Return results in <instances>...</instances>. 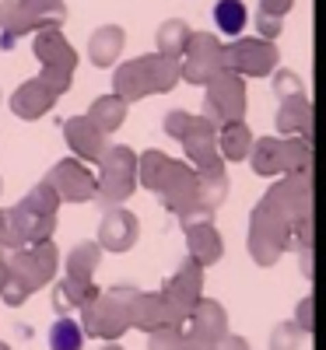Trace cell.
Segmentation results:
<instances>
[{
    "label": "cell",
    "instance_id": "6da1fadb",
    "mask_svg": "<svg viewBox=\"0 0 326 350\" xmlns=\"http://www.w3.org/2000/svg\"><path fill=\"white\" fill-rule=\"evenodd\" d=\"M246 249L256 267H274L288 249H312V183L309 175H284L266 189L249 214Z\"/></svg>",
    "mask_w": 326,
    "mask_h": 350
},
{
    "label": "cell",
    "instance_id": "7a4b0ae2",
    "mask_svg": "<svg viewBox=\"0 0 326 350\" xmlns=\"http://www.w3.org/2000/svg\"><path fill=\"white\" fill-rule=\"evenodd\" d=\"M175 84H179V60H168L162 53H147V56H134V60L116 67L112 95L130 105L147 95H165Z\"/></svg>",
    "mask_w": 326,
    "mask_h": 350
},
{
    "label": "cell",
    "instance_id": "3957f363",
    "mask_svg": "<svg viewBox=\"0 0 326 350\" xmlns=\"http://www.w3.org/2000/svg\"><path fill=\"white\" fill-rule=\"evenodd\" d=\"M249 165L263 179L277 175H309L312 168V140L305 137H260L249 148Z\"/></svg>",
    "mask_w": 326,
    "mask_h": 350
},
{
    "label": "cell",
    "instance_id": "277c9868",
    "mask_svg": "<svg viewBox=\"0 0 326 350\" xmlns=\"http://www.w3.org/2000/svg\"><path fill=\"white\" fill-rule=\"evenodd\" d=\"M64 21V0H0V49H11L28 32L60 28Z\"/></svg>",
    "mask_w": 326,
    "mask_h": 350
},
{
    "label": "cell",
    "instance_id": "5b68a950",
    "mask_svg": "<svg viewBox=\"0 0 326 350\" xmlns=\"http://www.w3.org/2000/svg\"><path fill=\"white\" fill-rule=\"evenodd\" d=\"M134 291L137 287H127V284H116L109 291H99V295L81 308V329H84V336H95V340H105V343L120 340L130 329L127 305H130Z\"/></svg>",
    "mask_w": 326,
    "mask_h": 350
},
{
    "label": "cell",
    "instance_id": "8992f818",
    "mask_svg": "<svg viewBox=\"0 0 326 350\" xmlns=\"http://www.w3.org/2000/svg\"><path fill=\"white\" fill-rule=\"evenodd\" d=\"M99 179H95V200L102 207H123V200L137 189V154L127 144H109L99 158Z\"/></svg>",
    "mask_w": 326,
    "mask_h": 350
},
{
    "label": "cell",
    "instance_id": "52a82bcc",
    "mask_svg": "<svg viewBox=\"0 0 326 350\" xmlns=\"http://www.w3.org/2000/svg\"><path fill=\"white\" fill-rule=\"evenodd\" d=\"M56 270H60V252H56L53 239L8 252V280L18 284L21 291H28V295H36L46 284H53Z\"/></svg>",
    "mask_w": 326,
    "mask_h": 350
},
{
    "label": "cell",
    "instance_id": "ba28073f",
    "mask_svg": "<svg viewBox=\"0 0 326 350\" xmlns=\"http://www.w3.org/2000/svg\"><path fill=\"white\" fill-rule=\"evenodd\" d=\"M203 88V120H211L214 126L246 120V77L218 70Z\"/></svg>",
    "mask_w": 326,
    "mask_h": 350
},
{
    "label": "cell",
    "instance_id": "9c48e42d",
    "mask_svg": "<svg viewBox=\"0 0 326 350\" xmlns=\"http://www.w3.org/2000/svg\"><path fill=\"white\" fill-rule=\"evenodd\" d=\"M53 231H56V217L32 211L28 203H14L11 211H0V249L4 252L53 239Z\"/></svg>",
    "mask_w": 326,
    "mask_h": 350
},
{
    "label": "cell",
    "instance_id": "30bf717a",
    "mask_svg": "<svg viewBox=\"0 0 326 350\" xmlns=\"http://www.w3.org/2000/svg\"><path fill=\"white\" fill-rule=\"evenodd\" d=\"M162 298H165V312H168V323H183L193 312V305L203 298V267L193 262L190 256L179 262V270H175L165 287H162Z\"/></svg>",
    "mask_w": 326,
    "mask_h": 350
},
{
    "label": "cell",
    "instance_id": "8fae6325",
    "mask_svg": "<svg viewBox=\"0 0 326 350\" xmlns=\"http://www.w3.org/2000/svg\"><path fill=\"white\" fill-rule=\"evenodd\" d=\"M218 70H225V46L214 39V32H190L179 56V81L207 84Z\"/></svg>",
    "mask_w": 326,
    "mask_h": 350
},
{
    "label": "cell",
    "instance_id": "7c38bea8",
    "mask_svg": "<svg viewBox=\"0 0 326 350\" xmlns=\"http://www.w3.org/2000/svg\"><path fill=\"white\" fill-rule=\"evenodd\" d=\"M281 64V53L271 39H246L239 36L231 46H225V70L239 77H271Z\"/></svg>",
    "mask_w": 326,
    "mask_h": 350
},
{
    "label": "cell",
    "instance_id": "4fadbf2b",
    "mask_svg": "<svg viewBox=\"0 0 326 350\" xmlns=\"http://www.w3.org/2000/svg\"><path fill=\"white\" fill-rule=\"evenodd\" d=\"M155 196H162L165 211L179 214L183 221H193L197 217V172H193V165L168 158L162 183L155 186Z\"/></svg>",
    "mask_w": 326,
    "mask_h": 350
},
{
    "label": "cell",
    "instance_id": "5bb4252c",
    "mask_svg": "<svg viewBox=\"0 0 326 350\" xmlns=\"http://www.w3.org/2000/svg\"><path fill=\"white\" fill-rule=\"evenodd\" d=\"M46 183L60 203H92L95 200V175L74 158L56 161L46 175Z\"/></svg>",
    "mask_w": 326,
    "mask_h": 350
},
{
    "label": "cell",
    "instance_id": "9a60e30c",
    "mask_svg": "<svg viewBox=\"0 0 326 350\" xmlns=\"http://www.w3.org/2000/svg\"><path fill=\"white\" fill-rule=\"evenodd\" d=\"M140 239V221L134 211L109 207L99 221V249L105 252H130Z\"/></svg>",
    "mask_w": 326,
    "mask_h": 350
},
{
    "label": "cell",
    "instance_id": "2e32d148",
    "mask_svg": "<svg viewBox=\"0 0 326 350\" xmlns=\"http://www.w3.org/2000/svg\"><path fill=\"white\" fill-rule=\"evenodd\" d=\"M197 172V217H211L228 200V172L221 154L193 168Z\"/></svg>",
    "mask_w": 326,
    "mask_h": 350
},
{
    "label": "cell",
    "instance_id": "e0dca14e",
    "mask_svg": "<svg viewBox=\"0 0 326 350\" xmlns=\"http://www.w3.org/2000/svg\"><path fill=\"white\" fill-rule=\"evenodd\" d=\"M183 231H186V256L193 262H200V267H214L225 256V239L214 228V221L193 217V221H183Z\"/></svg>",
    "mask_w": 326,
    "mask_h": 350
},
{
    "label": "cell",
    "instance_id": "ac0fdd59",
    "mask_svg": "<svg viewBox=\"0 0 326 350\" xmlns=\"http://www.w3.org/2000/svg\"><path fill=\"white\" fill-rule=\"evenodd\" d=\"M64 140L81 161H99L102 151L109 148V137L88 120V116H74V120L64 123Z\"/></svg>",
    "mask_w": 326,
    "mask_h": 350
},
{
    "label": "cell",
    "instance_id": "d6986e66",
    "mask_svg": "<svg viewBox=\"0 0 326 350\" xmlns=\"http://www.w3.org/2000/svg\"><path fill=\"white\" fill-rule=\"evenodd\" d=\"M32 53L42 67H60V70H77V53L74 46L64 39L60 28H42L36 32V42H32Z\"/></svg>",
    "mask_w": 326,
    "mask_h": 350
},
{
    "label": "cell",
    "instance_id": "ffe728a7",
    "mask_svg": "<svg viewBox=\"0 0 326 350\" xmlns=\"http://www.w3.org/2000/svg\"><path fill=\"white\" fill-rule=\"evenodd\" d=\"M179 144H183L190 165L197 168V165H203V161L218 158V126H214L211 120H203V116H190V126H186V133L179 137Z\"/></svg>",
    "mask_w": 326,
    "mask_h": 350
},
{
    "label": "cell",
    "instance_id": "44dd1931",
    "mask_svg": "<svg viewBox=\"0 0 326 350\" xmlns=\"http://www.w3.org/2000/svg\"><path fill=\"white\" fill-rule=\"evenodd\" d=\"M186 323H190V336H197V340H203V343H214V340H221V336L228 333V312H225L221 301L200 298V301L193 305V312H190Z\"/></svg>",
    "mask_w": 326,
    "mask_h": 350
},
{
    "label": "cell",
    "instance_id": "7402d4cb",
    "mask_svg": "<svg viewBox=\"0 0 326 350\" xmlns=\"http://www.w3.org/2000/svg\"><path fill=\"white\" fill-rule=\"evenodd\" d=\"M277 137H305V140H312V105H309L305 92L281 98V109H277Z\"/></svg>",
    "mask_w": 326,
    "mask_h": 350
},
{
    "label": "cell",
    "instance_id": "603a6c76",
    "mask_svg": "<svg viewBox=\"0 0 326 350\" xmlns=\"http://www.w3.org/2000/svg\"><path fill=\"white\" fill-rule=\"evenodd\" d=\"M53 105H56V95H49L36 77L25 81V84H18L14 95H11V112L18 116V120H28V123L42 120Z\"/></svg>",
    "mask_w": 326,
    "mask_h": 350
},
{
    "label": "cell",
    "instance_id": "cb8c5ba5",
    "mask_svg": "<svg viewBox=\"0 0 326 350\" xmlns=\"http://www.w3.org/2000/svg\"><path fill=\"white\" fill-rule=\"evenodd\" d=\"M127 315H130V326L134 329H144V333H151L155 326L168 323L162 291H134L130 305H127Z\"/></svg>",
    "mask_w": 326,
    "mask_h": 350
},
{
    "label": "cell",
    "instance_id": "d4e9b609",
    "mask_svg": "<svg viewBox=\"0 0 326 350\" xmlns=\"http://www.w3.org/2000/svg\"><path fill=\"white\" fill-rule=\"evenodd\" d=\"M127 46V32L120 25H102L92 32V39H88V60H92L95 67H112L116 60H120V53Z\"/></svg>",
    "mask_w": 326,
    "mask_h": 350
},
{
    "label": "cell",
    "instance_id": "484cf974",
    "mask_svg": "<svg viewBox=\"0 0 326 350\" xmlns=\"http://www.w3.org/2000/svg\"><path fill=\"white\" fill-rule=\"evenodd\" d=\"M95 295H99L95 280H77V277H64L60 284L53 287V308L60 312V315H67V312H74V308H84V305L92 301Z\"/></svg>",
    "mask_w": 326,
    "mask_h": 350
},
{
    "label": "cell",
    "instance_id": "4316f807",
    "mask_svg": "<svg viewBox=\"0 0 326 350\" xmlns=\"http://www.w3.org/2000/svg\"><path fill=\"white\" fill-rule=\"evenodd\" d=\"M253 148V130L246 126V120L239 123H225L218 126V154L228 161H246Z\"/></svg>",
    "mask_w": 326,
    "mask_h": 350
},
{
    "label": "cell",
    "instance_id": "83f0119b",
    "mask_svg": "<svg viewBox=\"0 0 326 350\" xmlns=\"http://www.w3.org/2000/svg\"><path fill=\"white\" fill-rule=\"evenodd\" d=\"M88 120H92V123L109 137V133H116V130L123 126V120H127V102L116 98V95H99L92 105H88Z\"/></svg>",
    "mask_w": 326,
    "mask_h": 350
},
{
    "label": "cell",
    "instance_id": "f1b7e54d",
    "mask_svg": "<svg viewBox=\"0 0 326 350\" xmlns=\"http://www.w3.org/2000/svg\"><path fill=\"white\" fill-rule=\"evenodd\" d=\"M186 39H190V25L183 18H168L158 25V32H155V53L168 56V60H179L183 49H186Z\"/></svg>",
    "mask_w": 326,
    "mask_h": 350
},
{
    "label": "cell",
    "instance_id": "f546056e",
    "mask_svg": "<svg viewBox=\"0 0 326 350\" xmlns=\"http://www.w3.org/2000/svg\"><path fill=\"white\" fill-rule=\"evenodd\" d=\"M246 21H249V8L242 4V0H218V4H214V25H218L221 36L239 39Z\"/></svg>",
    "mask_w": 326,
    "mask_h": 350
},
{
    "label": "cell",
    "instance_id": "4dcf8cb0",
    "mask_svg": "<svg viewBox=\"0 0 326 350\" xmlns=\"http://www.w3.org/2000/svg\"><path fill=\"white\" fill-rule=\"evenodd\" d=\"M102 262V249L99 242H77L67 256V277H77V280H92V273L99 270Z\"/></svg>",
    "mask_w": 326,
    "mask_h": 350
},
{
    "label": "cell",
    "instance_id": "1f68e13d",
    "mask_svg": "<svg viewBox=\"0 0 326 350\" xmlns=\"http://www.w3.org/2000/svg\"><path fill=\"white\" fill-rule=\"evenodd\" d=\"M84 347V329L71 315H60L49 326V350H81Z\"/></svg>",
    "mask_w": 326,
    "mask_h": 350
},
{
    "label": "cell",
    "instance_id": "d6a6232c",
    "mask_svg": "<svg viewBox=\"0 0 326 350\" xmlns=\"http://www.w3.org/2000/svg\"><path fill=\"white\" fill-rule=\"evenodd\" d=\"M183 340H186L183 323H162L147 333V350H179Z\"/></svg>",
    "mask_w": 326,
    "mask_h": 350
},
{
    "label": "cell",
    "instance_id": "836d02e7",
    "mask_svg": "<svg viewBox=\"0 0 326 350\" xmlns=\"http://www.w3.org/2000/svg\"><path fill=\"white\" fill-rule=\"evenodd\" d=\"M21 203H28L32 211H39V214H49V217H56V211H60V200H56V193L49 189V183H46V179H42V183H36L32 189H28Z\"/></svg>",
    "mask_w": 326,
    "mask_h": 350
},
{
    "label": "cell",
    "instance_id": "e575fe53",
    "mask_svg": "<svg viewBox=\"0 0 326 350\" xmlns=\"http://www.w3.org/2000/svg\"><path fill=\"white\" fill-rule=\"evenodd\" d=\"M36 81L46 88L49 95H56V98H60V95H67V92H71L74 74H71V70H60V67H42V74H39Z\"/></svg>",
    "mask_w": 326,
    "mask_h": 350
},
{
    "label": "cell",
    "instance_id": "d590c367",
    "mask_svg": "<svg viewBox=\"0 0 326 350\" xmlns=\"http://www.w3.org/2000/svg\"><path fill=\"white\" fill-rule=\"evenodd\" d=\"M302 336H305V333L294 326V323H281V326H274V333H271V350H299Z\"/></svg>",
    "mask_w": 326,
    "mask_h": 350
},
{
    "label": "cell",
    "instance_id": "8d00e7d4",
    "mask_svg": "<svg viewBox=\"0 0 326 350\" xmlns=\"http://www.w3.org/2000/svg\"><path fill=\"white\" fill-rule=\"evenodd\" d=\"M274 92H277V98L302 95V81H299V74H291V70H277V74H274Z\"/></svg>",
    "mask_w": 326,
    "mask_h": 350
},
{
    "label": "cell",
    "instance_id": "74e56055",
    "mask_svg": "<svg viewBox=\"0 0 326 350\" xmlns=\"http://www.w3.org/2000/svg\"><path fill=\"white\" fill-rule=\"evenodd\" d=\"M190 116H193V112H183V109H172V112L165 116V133H168L172 140H179V137L186 133V126H190Z\"/></svg>",
    "mask_w": 326,
    "mask_h": 350
},
{
    "label": "cell",
    "instance_id": "f35d334b",
    "mask_svg": "<svg viewBox=\"0 0 326 350\" xmlns=\"http://www.w3.org/2000/svg\"><path fill=\"white\" fill-rule=\"evenodd\" d=\"M256 28H260V39H277L281 36V18H274V14H256Z\"/></svg>",
    "mask_w": 326,
    "mask_h": 350
},
{
    "label": "cell",
    "instance_id": "ab89813d",
    "mask_svg": "<svg viewBox=\"0 0 326 350\" xmlns=\"http://www.w3.org/2000/svg\"><path fill=\"white\" fill-rule=\"evenodd\" d=\"M294 326L302 333H312V298H302L299 301V315H294Z\"/></svg>",
    "mask_w": 326,
    "mask_h": 350
},
{
    "label": "cell",
    "instance_id": "60d3db41",
    "mask_svg": "<svg viewBox=\"0 0 326 350\" xmlns=\"http://www.w3.org/2000/svg\"><path fill=\"white\" fill-rule=\"evenodd\" d=\"M211 347H214V350H253V347H249V340L235 336V333H225V336H221V340H214Z\"/></svg>",
    "mask_w": 326,
    "mask_h": 350
},
{
    "label": "cell",
    "instance_id": "b9f144b4",
    "mask_svg": "<svg viewBox=\"0 0 326 350\" xmlns=\"http://www.w3.org/2000/svg\"><path fill=\"white\" fill-rule=\"evenodd\" d=\"M291 4H294V0H260V11L263 14H274V18H284L291 11Z\"/></svg>",
    "mask_w": 326,
    "mask_h": 350
},
{
    "label": "cell",
    "instance_id": "7bdbcfd3",
    "mask_svg": "<svg viewBox=\"0 0 326 350\" xmlns=\"http://www.w3.org/2000/svg\"><path fill=\"white\" fill-rule=\"evenodd\" d=\"M179 350H214V347H211V343H203V340H197V336H190V333H186V340H183V347H179Z\"/></svg>",
    "mask_w": 326,
    "mask_h": 350
},
{
    "label": "cell",
    "instance_id": "ee69618b",
    "mask_svg": "<svg viewBox=\"0 0 326 350\" xmlns=\"http://www.w3.org/2000/svg\"><path fill=\"white\" fill-rule=\"evenodd\" d=\"M4 284H8V252L0 249V287H4Z\"/></svg>",
    "mask_w": 326,
    "mask_h": 350
},
{
    "label": "cell",
    "instance_id": "f6af8a7d",
    "mask_svg": "<svg viewBox=\"0 0 326 350\" xmlns=\"http://www.w3.org/2000/svg\"><path fill=\"white\" fill-rule=\"evenodd\" d=\"M102 350H123V347H120V343H105Z\"/></svg>",
    "mask_w": 326,
    "mask_h": 350
},
{
    "label": "cell",
    "instance_id": "bcb514c9",
    "mask_svg": "<svg viewBox=\"0 0 326 350\" xmlns=\"http://www.w3.org/2000/svg\"><path fill=\"white\" fill-rule=\"evenodd\" d=\"M0 350H11V347H8V343H4V340H0Z\"/></svg>",
    "mask_w": 326,
    "mask_h": 350
},
{
    "label": "cell",
    "instance_id": "7dc6e473",
    "mask_svg": "<svg viewBox=\"0 0 326 350\" xmlns=\"http://www.w3.org/2000/svg\"><path fill=\"white\" fill-rule=\"evenodd\" d=\"M0 193H4V179H0Z\"/></svg>",
    "mask_w": 326,
    "mask_h": 350
}]
</instances>
